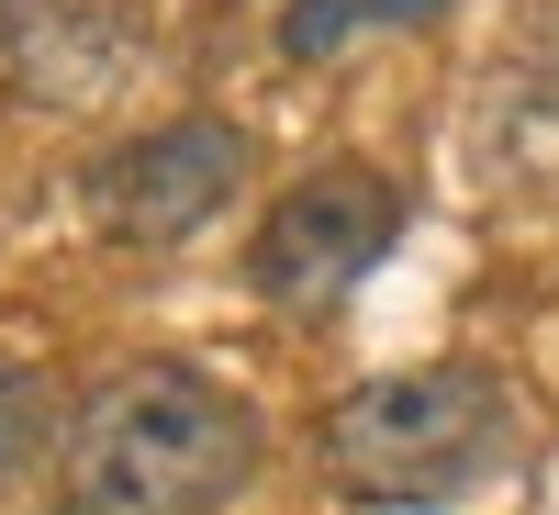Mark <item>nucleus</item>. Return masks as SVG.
<instances>
[{
	"label": "nucleus",
	"instance_id": "1",
	"mask_svg": "<svg viewBox=\"0 0 559 515\" xmlns=\"http://www.w3.org/2000/svg\"><path fill=\"white\" fill-rule=\"evenodd\" d=\"M258 482V403L202 359L90 382L57 437V515H224Z\"/></svg>",
	"mask_w": 559,
	"mask_h": 515
},
{
	"label": "nucleus",
	"instance_id": "2",
	"mask_svg": "<svg viewBox=\"0 0 559 515\" xmlns=\"http://www.w3.org/2000/svg\"><path fill=\"white\" fill-rule=\"evenodd\" d=\"M515 448H526V414L481 359L381 370V382L336 393L313 426L324 493L358 504V515H448V504H471L481 482L515 471Z\"/></svg>",
	"mask_w": 559,
	"mask_h": 515
},
{
	"label": "nucleus",
	"instance_id": "3",
	"mask_svg": "<svg viewBox=\"0 0 559 515\" xmlns=\"http://www.w3.org/2000/svg\"><path fill=\"white\" fill-rule=\"evenodd\" d=\"M392 236H403V179H381L369 157H324L258 213L247 292L280 303V314H324L392 258Z\"/></svg>",
	"mask_w": 559,
	"mask_h": 515
},
{
	"label": "nucleus",
	"instance_id": "4",
	"mask_svg": "<svg viewBox=\"0 0 559 515\" xmlns=\"http://www.w3.org/2000/svg\"><path fill=\"white\" fill-rule=\"evenodd\" d=\"M247 157H258L247 124L179 113V124H146L134 147H112L79 191H90V224H102L112 247H179V236H202V224L236 202Z\"/></svg>",
	"mask_w": 559,
	"mask_h": 515
},
{
	"label": "nucleus",
	"instance_id": "5",
	"mask_svg": "<svg viewBox=\"0 0 559 515\" xmlns=\"http://www.w3.org/2000/svg\"><path fill=\"white\" fill-rule=\"evenodd\" d=\"M448 0H280V57H347V45L369 34H414V23H437Z\"/></svg>",
	"mask_w": 559,
	"mask_h": 515
},
{
	"label": "nucleus",
	"instance_id": "6",
	"mask_svg": "<svg viewBox=\"0 0 559 515\" xmlns=\"http://www.w3.org/2000/svg\"><path fill=\"white\" fill-rule=\"evenodd\" d=\"M34 448H45V393H34L23 359H0V493L34 471Z\"/></svg>",
	"mask_w": 559,
	"mask_h": 515
}]
</instances>
